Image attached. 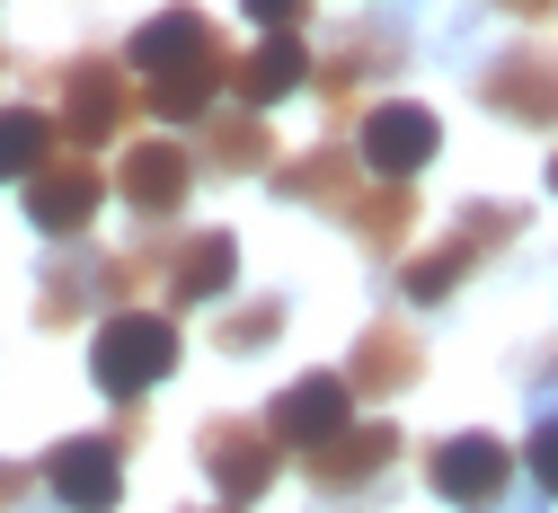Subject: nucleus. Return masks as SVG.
Segmentation results:
<instances>
[{
    "mask_svg": "<svg viewBox=\"0 0 558 513\" xmlns=\"http://www.w3.org/2000/svg\"><path fill=\"white\" fill-rule=\"evenodd\" d=\"M506 240H523V204H461V222H452V240L435 248V257H416L408 274H399V292H408V310H444L452 292L497 257Z\"/></svg>",
    "mask_w": 558,
    "mask_h": 513,
    "instance_id": "obj_1",
    "label": "nucleus"
},
{
    "mask_svg": "<svg viewBox=\"0 0 558 513\" xmlns=\"http://www.w3.org/2000/svg\"><path fill=\"white\" fill-rule=\"evenodd\" d=\"M178 372V328H169V310H116L107 328H98V345H89V381L107 390V399H143V390H160Z\"/></svg>",
    "mask_w": 558,
    "mask_h": 513,
    "instance_id": "obj_2",
    "label": "nucleus"
},
{
    "mask_svg": "<svg viewBox=\"0 0 558 513\" xmlns=\"http://www.w3.org/2000/svg\"><path fill=\"white\" fill-rule=\"evenodd\" d=\"M426 478H435V496L461 504V513H497L506 487H514V452L497 443V433H452V443L426 452Z\"/></svg>",
    "mask_w": 558,
    "mask_h": 513,
    "instance_id": "obj_3",
    "label": "nucleus"
},
{
    "mask_svg": "<svg viewBox=\"0 0 558 513\" xmlns=\"http://www.w3.org/2000/svg\"><path fill=\"white\" fill-rule=\"evenodd\" d=\"M478 98L497 107L506 124L549 133V124H558V53H549V45H506L497 62L478 71Z\"/></svg>",
    "mask_w": 558,
    "mask_h": 513,
    "instance_id": "obj_4",
    "label": "nucleus"
},
{
    "mask_svg": "<svg viewBox=\"0 0 558 513\" xmlns=\"http://www.w3.org/2000/svg\"><path fill=\"white\" fill-rule=\"evenodd\" d=\"M399 62H408L399 19H355V27H337V45H328V62H319V98L345 115V107H355V89H364V81H390Z\"/></svg>",
    "mask_w": 558,
    "mask_h": 513,
    "instance_id": "obj_5",
    "label": "nucleus"
},
{
    "mask_svg": "<svg viewBox=\"0 0 558 513\" xmlns=\"http://www.w3.org/2000/svg\"><path fill=\"white\" fill-rule=\"evenodd\" d=\"M98 204H107V169H89V151L45 160V169L27 178V222H36L45 240H81V231L98 222Z\"/></svg>",
    "mask_w": 558,
    "mask_h": 513,
    "instance_id": "obj_6",
    "label": "nucleus"
},
{
    "mask_svg": "<svg viewBox=\"0 0 558 513\" xmlns=\"http://www.w3.org/2000/svg\"><path fill=\"white\" fill-rule=\"evenodd\" d=\"M204 469H214V487L231 496V504H257L266 487H275V425H257V416H214L204 425Z\"/></svg>",
    "mask_w": 558,
    "mask_h": 513,
    "instance_id": "obj_7",
    "label": "nucleus"
},
{
    "mask_svg": "<svg viewBox=\"0 0 558 513\" xmlns=\"http://www.w3.org/2000/svg\"><path fill=\"white\" fill-rule=\"evenodd\" d=\"M133 115V89H124V71L107 53H81L72 71H62V124H72V142L89 151V142H116Z\"/></svg>",
    "mask_w": 558,
    "mask_h": 513,
    "instance_id": "obj_8",
    "label": "nucleus"
},
{
    "mask_svg": "<svg viewBox=\"0 0 558 513\" xmlns=\"http://www.w3.org/2000/svg\"><path fill=\"white\" fill-rule=\"evenodd\" d=\"M45 487L62 496V513H116V496H124V461H116L107 433H72V443H53Z\"/></svg>",
    "mask_w": 558,
    "mask_h": 513,
    "instance_id": "obj_9",
    "label": "nucleus"
},
{
    "mask_svg": "<svg viewBox=\"0 0 558 513\" xmlns=\"http://www.w3.org/2000/svg\"><path fill=\"white\" fill-rule=\"evenodd\" d=\"M435 151H444V124L416 107V98H390V107L364 115V169H381V178H416V169H435Z\"/></svg>",
    "mask_w": 558,
    "mask_h": 513,
    "instance_id": "obj_10",
    "label": "nucleus"
},
{
    "mask_svg": "<svg viewBox=\"0 0 558 513\" xmlns=\"http://www.w3.org/2000/svg\"><path fill=\"white\" fill-rule=\"evenodd\" d=\"M266 425H275V443H284V452H311V443H328V433L355 425V390H345L337 372H311L293 390H275Z\"/></svg>",
    "mask_w": 558,
    "mask_h": 513,
    "instance_id": "obj_11",
    "label": "nucleus"
},
{
    "mask_svg": "<svg viewBox=\"0 0 558 513\" xmlns=\"http://www.w3.org/2000/svg\"><path fill=\"white\" fill-rule=\"evenodd\" d=\"M390 452H399V433H390V425H345V433H328V443H311V452H293V461H302V478H311V487L355 496L364 478H381V469H390Z\"/></svg>",
    "mask_w": 558,
    "mask_h": 513,
    "instance_id": "obj_12",
    "label": "nucleus"
},
{
    "mask_svg": "<svg viewBox=\"0 0 558 513\" xmlns=\"http://www.w3.org/2000/svg\"><path fill=\"white\" fill-rule=\"evenodd\" d=\"M124 204L133 212H143V222H169V212L195 195V160L178 151V142H133V151H124Z\"/></svg>",
    "mask_w": 558,
    "mask_h": 513,
    "instance_id": "obj_13",
    "label": "nucleus"
},
{
    "mask_svg": "<svg viewBox=\"0 0 558 513\" xmlns=\"http://www.w3.org/2000/svg\"><path fill=\"white\" fill-rule=\"evenodd\" d=\"M133 71H143V81H151V71H195V62H222V36L214 27H204V10H160V19H143V27H133Z\"/></svg>",
    "mask_w": 558,
    "mask_h": 513,
    "instance_id": "obj_14",
    "label": "nucleus"
},
{
    "mask_svg": "<svg viewBox=\"0 0 558 513\" xmlns=\"http://www.w3.org/2000/svg\"><path fill=\"white\" fill-rule=\"evenodd\" d=\"M231 274H240L231 231H186V240H169V292H160V310H195V302H214Z\"/></svg>",
    "mask_w": 558,
    "mask_h": 513,
    "instance_id": "obj_15",
    "label": "nucleus"
},
{
    "mask_svg": "<svg viewBox=\"0 0 558 513\" xmlns=\"http://www.w3.org/2000/svg\"><path fill=\"white\" fill-rule=\"evenodd\" d=\"M275 195H284V204H311V212H355L364 160H345L337 142H319V151H302V160L275 169Z\"/></svg>",
    "mask_w": 558,
    "mask_h": 513,
    "instance_id": "obj_16",
    "label": "nucleus"
},
{
    "mask_svg": "<svg viewBox=\"0 0 558 513\" xmlns=\"http://www.w3.org/2000/svg\"><path fill=\"white\" fill-rule=\"evenodd\" d=\"M416 363H426L416 328H408V319H373V328L355 337V372H345V390L390 399V390H408V381H416Z\"/></svg>",
    "mask_w": 558,
    "mask_h": 513,
    "instance_id": "obj_17",
    "label": "nucleus"
},
{
    "mask_svg": "<svg viewBox=\"0 0 558 513\" xmlns=\"http://www.w3.org/2000/svg\"><path fill=\"white\" fill-rule=\"evenodd\" d=\"M302 81H311V45H302V27H266V45H257V53L231 71L240 107H257V115H266L275 98H293Z\"/></svg>",
    "mask_w": 558,
    "mask_h": 513,
    "instance_id": "obj_18",
    "label": "nucleus"
},
{
    "mask_svg": "<svg viewBox=\"0 0 558 513\" xmlns=\"http://www.w3.org/2000/svg\"><path fill=\"white\" fill-rule=\"evenodd\" d=\"M231 71H240L231 53H222V62H195V71H151V81H143V107H151V115H169V124H204Z\"/></svg>",
    "mask_w": 558,
    "mask_h": 513,
    "instance_id": "obj_19",
    "label": "nucleus"
},
{
    "mask_svg": "<svg viewBox=\"0 0 558 513\" xmlns=\"http://www.w3.org/2000/svg\"><path fill=\"white\" fill-rule=\"evenodd\" d=\"M89 292H107V283H98V257H89V248H62V257L45 266V283H36V319H45V328H72V319L89 310Z\"/></svg>",
    "mask_w": 558,
    "mask_h": 513,
    "instance_id": "obj_20",
    "label": "nucleus"
},
{
    "mask_svg": "<svg viewBox=\"0 0 558 513\" xmlns=\"http://www.w3.org/2000/svg\"><path fill=\"white\" fill-rule=\"evenodd\" d=\"M345 222H355V240H364L373 257H390V248L408 240V222H416V195H408V178H381L373 195H355V212H345Z\"/></svg>",
    "mask_w": 558,
    "mask_h": 513,
    "instance_id": "obj_21",
    "label": "nucleus"
},
{
    "mask_svg": "<svg viewBox=\"0 0 558 513\" xmlns=\"http://www.w3.org/2000/svg\"><path fill=\"white\" fill-rule=\"evenodd\" d=\"M53 160V115L45 107H0V186H27L36 169Z\"/></svg>",
    "mask_w": 558,
    "mask_h": 513,
    "instance_id": "obj_22",
    "label": "nucleus"
},
{
    "mask_svg": "<svg viewBox=\"0 0 558 513\" xmlns=\"http://www.w3.org/2000/svg\"><path fill=\"white\" fill-rule=\"evenodd\" d=\"M204 160H214L222 178H231V169H266V115H257V107L204 115Z\"/></svg>",
    "mask_w": 558,
    "mask_h": 513,
    "instance_id": "obj_23",
    "label": "nucleus"
},
{
    "mask_svg": "<svg viewBox=\"0 0 558 513\" xmlns=\"http://www.w3.org/2000/svg\"><path fill=\"white\" fill-rule=\"evenodd\" d=\"M275 328H284V302H240V310L214 328V345H222V354H266Z\"/></svg>",
    "mask_w": 558,
    "mask_h": 513,
    "instance_id": "obj_24",
    "label": "nucleus"
},
{
    "mask_svg": "<svg viewBox=\"0 0 558 513\" xmlns=\"http://www.w3.org/2000/svg\"><path fill=\"white\" fill-rule=\"evenodd\" d=\"M523 469H532V487H541V496H558V416H541V425H532Z\"/></svg>",
    "mask_w": 558,
    "mask_h": 513,
    "instance_id": "obj_25",
    "label": "nucleus"
},
{
    "mask_svg": "<svg viewBox=\"0 0 558 513\" xmlns=\"http://www.w3.org/2000/svg\"><path fill=\"white\" fill-rule=\"evenodd\" d=\"M240 10H248L257 27H302V10H311V0H240Z\"/></svg>",
    "mask_w": 558,
    "mask_h": 513,
    "instance_id": "obj_26",
    "label": "nucleus"
},
{
    "mask_svg": "<svg viewBox=\"0 0 558 513\" xmlns=\"http://www.w3.org/2000/svg\"><path fill=\"white\" fill-rule=\"evenodd\" d=\"M541 372L549 381H532V399H541V416H558V354H541Z\"/></svg>",
    "mask_w": 558,
    "mask_h": 513,
    "instance_id": "obj_27",
    "label": "nucleus"
},
{
    "mask_svg": "<svg viewBox=\"0 0 558 513\" xmlns=\"http://www.w3.org/2000/svg\"><path fill=\"white\" fill-rule=\"evenodd\" d=\"M506 10H523V19H549V10H558V0H506Z\"/></svg>",
    "mask_w": 558,
    "mask_h": 513,
    "instance_id": "obj_28",
    "label": "nucleus"
},
{
    "mask_svg": "<svg viewBox=\"0 0 558 513\" xmlns=\"http://www.w3.org/2000/svg\"><path fill=\"white\" fill-rule=\"evenodd\" d=\"M549 195H558V160H549Z\"/></svg>",
    "mask_w": 558,
    "mask_h": 513,
    "instance_id": "obj_29",
    "label": "nucleus"
},
{
    "mask_svg": "<svg viewBox=\"0 0 558 513\" xmlns=\"http://www.w3.org/2000/svg\"><path fill=\"white\" fill-rule=\"evenodd\" d=\"M497 513H532V504H497Z\"/></svg>",
    "mask_w": 558,
    "mask_h": 513,
    "instance_id": "obj_30",
    "label": "nucleus"
}]
</instances>
